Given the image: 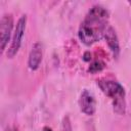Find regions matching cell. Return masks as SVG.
Wrapping results in <instances>:
<instances>
[{
	"instance_id": "obj_1",
	"label": "cell",
	"mask_w": 131,
	"mask_h": 131,
	"mask_svg": "<svg viewBox=\"0 0 131 131\" xmlns=\"http://www.w3.org/2000/svg\"><path fill=\"white\" fill-rule=\"evenodd\" d=\"M108 11L103 6L94 5L91 7L79 27V39L86 45L97 42L104 36L108 28Z\"/></svg>"
},
{
	"instance_id": "obj_2",
	"label": "cell",
	"mask_w": 131,
	"mask_h": 131,
	"mask_svg": "<svg viewBox=\"0 0 131 131\" xmlns=\"http://www.w3.org/2000/svg\"><path fill=\"white\" fill-rule=\"evenodd\" d=\"M97 85L101 91L113 100L114 111L119 115H123L126 106L124 87L119 82L113 80H100L97 82Z\"/></svg>"
},
{
	"instance_id": "obj_3",
	"label": "cell",
	"mask_w": 131,
	"mask_h": 131,
	"mask_svg": "<svg viewBox=\"0 0 131 131\" xmlns=\"http://www.w3.org/2000/svg\"><path fill=\"white\" fill-rule=\"evenodd\" d=\"M26 24H27V16H26V14H24L18 18V20L16 23L11 44L7 50V56L9 58H12L19 50V47H20L21 41H23V37L25 34V30H26Z\"/></svg>"
},
{
	"instance_id": "obj_4",
	"label": "cell",
	"mask_w": 131,
	"mask_h": 131,
	"mask_svg": "<svg viewBox=\"0 0 131 131\" xmlns=\"http://www.w3.org/2000/svg\"><path fill=\"white\" fill-rule=\"evenodd\" d=\"M12 28H13L12 15L10 13L4 14L0 20V43H1V50L2 51L5 49V46L8 43Z\"/></svg>"
},
{
	"instance_id": "obj_5",
	"label": "cell",
	"mask_w": 131,
	"mask_h": 131,
	"mask_svg": "<svg viewBox=\"0 0 131 131\" xmlns=\"http://www.w3.org/2000/svg\"><path fill=\"white\" fill-rule=\"evenodd\" d=\"M79 105L84 114L88 116L93 115L96 111V100L93 93L87 89H84L79 98Z\"/></svg>"
},
{
	"instance_id": "obj_6",
	"label": "cell",
	"mask_w": 131,
	"mask_h": 131,
	"mask_svg": "<svg viewBox=\"0 0 131 131\" xmlns=\"http://www.w3.org/2000/svg\"><path fill=\"white\" fill-rule=\"evenodd\" d=\"M42 56H43V47L40 43H35L32 46V49L29 54V59H28V66L31 70H37L42 61Z\"/></svg>"
},
{
	"instance_id": "obj_7",
	"label": "cell",
	"mask_w": 131,
	"mask_h": 131,
	"mask_svg": "<svg viewBox=\"0 0 131 131\" xmlns=\"http://www.w3.org/2000/svg\"><path fill=\"white\" fill-rule=\"evenodd\" d=\"M104 38H105L106 43H107L111 51L113 52L114 56L117 57L120 53V45H119V40H118L116 31L112 27H108L104 34Z\"/></svg>"
},
{
	"instance_id": "obj_8",
	"label": "cell",
	"mask_w": 131,
	"mask_h": 131,
	"mask_svg": "<svg viewBox=\"0 0 131 131\" xmlns=\"http://www.w3.org/2000/svg\"><path fill=\"white\" fill-rule=\"evenodd\" d=\"M104 67H105V63L102 60H95L94 62H92L90 64L89 72H91V73H97V72H100Z\"/></svg>"
},
{
	"instance_id": "obj_9",
	"label": "cell",
	"mask_w": 131,
	"mask_h": 131,
	"mask_svg": "<svg viewBox=\"0 0 131 131\" xmlns=\"http://www.w3.org/2000/svg\"><path fill=\"white\" fill-rule=\"evenodd\" d=\"M6 131H17V129L15 127H9L6 129Z\"/></svg>"
},
{
	"instance_id": "obj_10",
	"label": "cell",
	"mask_w": 131,
	"mask_h": 131,
	"mask_svg": "<svg viewBox=\"0 0 131 131\" xmlns=\"http://www.w3.org/2000/svg\"><path fill=\"white\" fill-rule=\"evenodd\" d=\"M43 131H52V129L49 128V127H44L43 128Z\"/></svg>"
}]
</instances>
